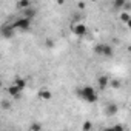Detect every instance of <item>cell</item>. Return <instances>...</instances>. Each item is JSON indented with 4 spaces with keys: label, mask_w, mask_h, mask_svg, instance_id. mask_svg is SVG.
Listing matches in <instances>:
<instances>
[{
    "label": "cell",
    "mask_w": 131,
    "mask_h": 131,
    "mask_svg": "<svg viewBox=\"0 0 131 131\" xmlns=\"http://www.w3.org/2000/svg\"><path fill=\"white\" fill-rule=\"evenodd\" d=\"M77 96H79L83 102H86V103H96L97 99H99L96 90H94L93 86H90V85H85V86L79 88V90H77Z\"/></svg>",
    "instance_id": "obj_1"
},
{
    "label": "cell",
    "mask_w": 131,
    "mask_h": 131,
    "mask_svg": "<svg viewBox=\"0 0 131 131\" xmlns=\"http://www.w3.org/2000/svg\"><path fill=\"white\" fill-rule=\"evenodd\" d=\"M94 52H96L97 56H102V57L110 59V57H113L114 49H113V46L108 45V43H97V45L94 46Z\"/></svg>",
    "instance_id": "obj_2"
},
{
    "label": "cell",
    "mask_w": 131,
    "mask_h": 131,
    "mask_svg": "<svg viewBox=\"0 0 131 131\" xmlns=\"http://www.w3.org/2000/svg\"><path fill=\"white\" fill-rule=\"evenodd\" d=\"M11 25L14 26V29H19V31H28V29H31L32 20L28 19V17H23V16H22V17H17Z\"/></svg>",
    "instance_id": "obj_3"
},
{
    "label": "cell",
    "mask_w": 131,
    "mask_h": 131,
    "mask_svg": "<svg viewBox=\"0 0 131 131\" xmlns=\"http://www.w3.org/2000/svg\"><path fill=\"white\" fill-rule=\"evenodd\" d=\"M0 34H2V37H5V39H13L14 34H16V29H14V26L11 23H5L2 28H0Z\"/></svg>",
    "instance_id": "obj_4"
},
{
    "label": "cell",
    "mask_w": 131,
    "mask_h": 131,
    "mask_svg": "<svg viewBox=\"0 0 131 131\" xmlns=\"http://www.w3.org/2000/svg\"><path fill=\"white\" fill-rule=\"evenodd\" d=\"M71 31H73V34H74V36L82 37V36H85V34L88 32V28H86L82 22H77V23H74V25L71 26Z\"/></svg>",
    "instance_id": "obj_5"
},
{
    "label": "cell",
    "mask_w": 131,
    "mask_h": 131,
    "mask_svg": "<svg viewBox=\"0 0 131 131\" xmlns=\"http://www.w3.org/2000/svg\"><path fill=\"white\" fill-rule=\"evenodd\" d=\"M8 94H9L13 99H20V96H22V90L13 83V85L8 86Z\"/></svg>",
    "instance_id": "obj_6"
},
{
    "label": "cell",
    "mask_w": 131,
    "mask_h": 131,
    "mask_svg": "<svg viewBox=\"0 0 131 131\" xmlns=\"http://www.w3.org/2000/svg\"><path fill=\"white\" fill-rule=\"evenodd\" d=\"M117 113H119V106H117L116 103H108V105L105 106V114H106V116L113 117V116H116Z\"/></svg>",
    "instance_id": "obj_7"
},
{
    "label": "cell",
    "mask_w": 131,
    "mask_h": 131,
    "mask_svg": "<svg viewBox=\"0 0 131 131\" xmlns=\"http://www.w3.org/2000/svg\"><path fill=\"white\" fill-rule=\"evenodd\" d=\"M23 11V17H28V19H34L36 17V14H37V11H36V8L31 5V6H28V8H25V9H22Z\"/></svg>",
    "instance_id": "obj_8"
},
{
    "label": "cell",
    "mask_w": 131,
    "mask_h": 131,
    "mask_svg": "<svg viewBox=\"0 0 131 131\" xmlns=\"http://www.w3.org/2000/svg\"><path fill=\"white\" fill-rule=\"evenodd\" d=\"M97 85H99L100 90H105V88L110 85V77H108V76H100V77L97 79Z\"/></svg>",
    "instance_id": "obj_9"
},
{
    "label": "cell",
    "mask_w": 131,
    "mask_h": 131,
    "mask_svg": "<svg viewBox=\"0 0 131 131\" xmlns=\"http://www.w3.org/2000/svg\"><path fill=\"white\" fill-rule=\"evenodd\" d=\"M39 97H40L42 100H49V99L52 97V93H51L49 90H45V88H43V90L39 91Z\"/></svg>",
    "instance_id": "obj_10"
},
{
    "label": "cell",
    "mask_w": 131,
    "mask_h": 131,
    "mask_svg": "<svg viewBox=\"0 0 131 131\" xmlns=\"http://www.w3.org/2000/svg\"><path fill=\"white\" fill-rule=\"evenodd\" d=\"M119 19H120L123 23H126V25H128V23H129V20H131V16H129V13H128V11H122V13L119 14Z\"/></svg>",
    "instance_id": "obj_11"
},
{
    "label": "cell",
    "mask_w": 131,
    "mask_h": 131,
    "mask_svg": "<svg viewBox=\"0 0 131 131\" xmlns=\"http://www.w3.org/2000/svg\"><path fill=\"white\" fill-rule=\"evenodd\" d=\"M28 6H31V0H19L17 2V8L19 9H25Z\"/></svg>",
    "instance_id": "obj_12"
},
{
    "label": "cell",
    "mask_w": 131,
    "mask_h": 131,
    "mask_svg": "<svg viewBox=\"0 0 131 131\" xmlns=\"http://www.w3.org/2000/svg\"><path fill=\"white\" fill-rule=\"evenodd\" d=\"M125 2H126V0H113V8L116 11H119V9H122V6H123Z\"/></svg>",
    "instance_id": "obj_13"
},
{
    "label": "cell",
    "mask_w": 131,
    "mask_h": 131,
    "mask_svg": "<svg viewBox=\"0 0 131 131\" xmlns=\"http://www.w3.org/2000/svg\"><path fill=\"white\" fill-rule=\"evenodd\" d=\"M13 83H14L16 86H19L22 91H23V90H25V86H26V82H25V79H16Z\"/></svg>",
    "instance_id": "obj_14"
},
{
    "label": "cell",
    "mask_w": 131,
    "mask_h": 131,
    "mask_svg": "<svg viewBox=\"0 0 131 131\" xmlns=\"http://www.w3.org/2000/svg\"><path fill=\"white\" fill-rule=\"evenodd\" d=\"M0 106H2V110H9L11 108V102H8L6 99H3L2 102H0Z\"/></svg>",
    "instance_id": "obj_15"
},
{
    "label": "cell",
    "mask_w": 131,
    "mask_h": 131,
    "mask_svg": "<svg viewBox=\"0 0 131 131\" xmlns=\"http://www.w3.org/2000/svg\"><path fill=\"white\" fill-rule=\"evenodd\" d=\"M110 85H111V86H113V88H116V90H117V88H120V86H122V83H120V82H119V80H116V79H114V80H111V79H110Z\"/></svg>",
    "instance_id": "obj_16"
},
{
    "label": "cell",
    "mask_w": 131,
    "mask_h": 131,
    "mask_svg": "<svg viewBox=\"0 0 131 131\" xmlns=\"http://www.w3.org/2000/svg\"><path fill=\"white\" fill-rule=\"evenodd\" d=\"M91 128H93V123H91V122H85V123H83V126H82V129H83V131H90Z\"/></svg>",
    "instance_id": "obj_17"
},
{
    "label": "cell",
    "mask_w": 131,
    "mask_h": 131,
    "mask_svg": "<svg viewBox=\"0 0 131 131\" xmlns=\"http://www.w3.org/2000/svg\"><path fill=\"white\" fill-rule=\"evenodd\" d=\"M32 131H40L42 129V125L40 123H31V126H29Z\"/></svg>",
    "instance_id": "obj_18"
},
{
    "label": "cell",
    "mask_w": 131,
    "mask_h": 131,
    "mask_svg": "<svg viewBox=\"0 0 131 131\" xmlns=\"http://www.w3.org/2000/svg\"><path fill=\"white\" fill-rule=\"evenodd\" d=\"M122 9H123V11H128V13H129V9H131V5H129L128 2H125V3H123V6H122Z\"/></svg>",
    "instance_id": "obj_19"
},
{
    "label": "cell",
    "mask_w": 131,
    "mask_h": 131,
    "mask_svg": "<svg viewBox=\"0 0 131 131\" xmlns=\"http://www.w3.org/2000/svg\"><path fill=\"white\" fill-rule=\"evenodd\" d=\"M77 8H79V9H85V8H86V5H85L83 2H79V3H77Z\"/></svg>",
    "instance_id": "obj_20"
},
{
    "label": "cell",
    "mask_w": 131,
    "mask_h": 131,
    "mask_svg": "<svg viewBox=\"0 0 131 131\" xmlns=\"http://www.w3.org/2000/svg\"><path fill=\"white\" fill-rule=\"evenodd\" d=\"M114 129H119V131H123V129H125V126H122V125H116V126H114Z\"/></svg>",
    "instance_id": "obj_21"
},
{
    "label": "cell",
    "mask_w": 131,
    "mask_h": 131,
    "mask_svg": "<svg viewBox=\"0 0 131 131\" xmlns=\"http://www.w3.org/2000/svg\"><path fill=\"white\" fill-rule=\"evenodd\" d=\"M45 43H46V46H48V48H51V46H52V42H51V40H46Z\"/></svg>",
    "instance_id": "obj_22"
},
{
    "label": "cell",
    "mask_w": 131,
    "mask_h": 131,
    "mask_svg": "<svg viewBox=\"0 0 131 131\" xmlns=\"http://www.w3.org/2000/svg\"><path fill=\"white\" fill-rule=\"evenodd\" d=\"M63 2H65V0H57V3H59V5H63Z\"/></svg>",
    "instance_id": "obj_23"
},
{
    "label": "cell",
    "mask_w": 131,
    "mask_h": 131,
    "mask_svg": "<svg viewBox=\"0 0 131 131\" xmlns=\"http://www.w3.org/2000/svg\"><path fill=\"white\" fill-rule=\"evenodd\" d=\"M90 2H96V0H90Z\"/></svg>",
    "instance_id": "obj_24"
},
{
    "label": "cell",
    "mask_w": 131,
    "mask_h": 131,
    "mask_svg": "<svg viewBox=\"0 0 131 131\" xmlns=\"http://www.w3.org/2000/svg\"><path fill=\"white\" fill-rule=\"evenodd\" d=\"M0 85H2V82H0Z\"/></svg>",
    "instance_id": "obj_25"
}]
</instances>
